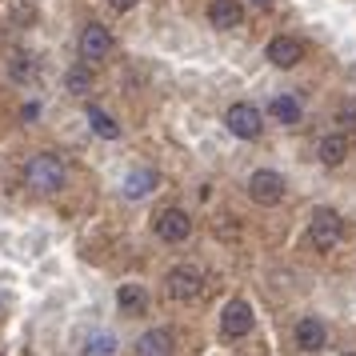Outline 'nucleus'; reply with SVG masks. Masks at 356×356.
Returning a JSON list of instances; mask_svg holds the SVG:
<instances>
[{
  "label": "nucleus",
  "instance_id": "f257e3e1",
  "mask_svg": "<svg viewBox=\"0 0 356 356\" xmlns=\"http://www.w3.org/2000/svg\"><path fill=\"white\" fill-rule=\"evenodd\" d=\"M24 184L40 196H52L65 188V161L56 152H40L33 161L24 164Z\"/></svg>",
  "mask_w": 356,
  "mask_h": 356
},
{
  "label": "nucleus",
  "instance_id": "f03ea898",
  "mask_svg": "<svg viewBox=\"0 0 356 356\" xmlns=\"http://www.w3.org/2000/svg\"><path fill=\"white\" fill-rule=\"evenodd\" d=\"M204 284H209V276L200 264H177L172 273L164 276V292H168V300H177V305H193L204 296Z\"/></svg>",
  "mask_w": 356,
  "mask_h": 356
},
{
  "label": "nucleus",
  "instance_id": "7ed1b4c3",
  "mask_svg": "<svg viewBox=\"0 0 356 356\" xmlns=\"http://www.w3.org/2000/svg\"><path fill=\"white\" fill-rule=\"evenodd\" d=\"M308 241H312L316 252H332V248L344 241V220H340V212H332V209L312 212V220H308Z\"/></svg>",
  "mask_w": 356,
  "mask_h": 356
},
{
  "label": "nucleus",
  "instance_id": "20e7f679",
  "mask_svg": "<svg viewBox=\"0 0 356 356\" xmlns=\"http://www.w3.org/2000/svg\"><path fill=\"white\" fill-rule=\"evenodd\" d=\"M225 124H228V132L236 136V140H257L260 132H264V116H260V108L257 104H232L225 113Z\"/></svg>",
  "mask_w": 356,
  "mask_h": 356
},
{
  "label": "nucleus",
  "instance_id": "39448f33",
  "mask_svg": "<svg viewBox=\"0 0 356 356\" xmlns=\"http://www.w3.org/2000/svg\"><path fill=\"white\" fill-rule=\"evenodd\" d=\"M248 196L257 200L260 209H273V204H280V196H284V177L273 172V168H260V172L248 177Z\"/></svg>",
  "mask_w": 356,
  "mask_h": 356
},
{
  "label": "nucleus",
  "instance_id": "423d86ee",
  "mask_svg": "<svg viewBox=\"0 0 356 356\" xmlns=\"http://www.w3.org/2000/svg\"><path fill=\"white\" fill-rule=\"evenodd\" d=\"M252 324H257V316H252V305L248 300H228L225 305V312H220V332H225L228 340H241V337H248L252 332Z\"/></svg>",
  "mask_w": 356,
  "mask_h": 356
},
{
  "label": "nucleus",
  "instance_id": "0eeeda50",
  "mask_svg": "<svg viewBox=\"0 0 356 356\" xmlns=\"http://www.w3.org/2000/svg\"><path fill=\"white\" fill-rule=\"evenodd\" d=\"M76 52H81V60H104L108 52H113V33L104 29V24H84L81 36H76Z\"/></svg>",
  "mask_w": 356,
  "mask_h": 356
},
{
  "label": "nucleus",
  "instance_id": "6e6552de",
  "mask_svg": "<svg viewBox=\"0 0 356 356\" xmlns=\"http://www.w3.org/2000/svg\"><path fill=\"white\" fill-rule=\"evenodd\" d=\"M156 236H161L164 244H184L193 236V216L184 209H164L161 216H156Z\"/></svg>",
  "mask_w": 356,
  "mask_h": 356
},
{
  "label": "nucleus",
  "instance_id": "1a4fd4ad",
  "mask_svg": "<svg viewBox=\"0 0 356 356\" xmlns=\"http://www.w3.org/2000/svg\"><path fill=\"white\" fill-rule=\"evenodd\" d=\"M292 340H296L300 353H321L324 344H328V328H324L321 316H300L296 328H292Z\"/></svg>",
  "mask_w": 356,
  "mask_h": 356
},
{
  "label": "nucleus",
  "instance_id": "9d476101",
  "mask_svg": "<svg viewBox=\"0 0 356 356\" xmlns=\"http://www.w3.org/2000/svg\"><path fill=\"white\" fill-rule=\"evenodd\" d=\"M264 56H268L276 68H296L305 60V40H296V36H273L268 49H264Z\"/></svg>",
  "mask_w": 356,
  "mask_h": 356
},
{
  "label": "nucleus",
  "instance_id": "9b49d317",
  "mask_svg": "<svg viewBox=\"0 0 356 356\" xmlns=\"http://www.w3.org/2000/svg\"><path fill=\"white\" fill-rule=\"evenodd\" d=\"M172 348H177V337L168 328H148V332L136 337V348L132 353L136 356H172Z\"/></svg>",
  "mask_w": 356,
  "mask_h": 356
},
{
  "label": "nucleus",
  "instance_id": "f8f14e48",
  "mask_svg": "<svg viewBox=\"0 0 356 356\" xmlns=\"http://www.w3.org/2000/svg\"><path fill=\"white\" fill-rule=\"evenodd\" d=\"M241 20H244L241 0H212L209 4V24L212 29L228 33V29H241Z\"/></svg>",
  "mask_w": 356,
  "mask_h": 356
},
{
  "label": "nucleus",
  "instance_id": "ddd939ff",
  "mask_svg": "<svg viewBox=\"0 0 356 356\" xmlns=\"http://www.w3.org/2000/svg\"><path fill=\"white\" fill-rule=\"evenodd\" d=\"M316 156H321V164H328V168L344 164V156H348V136H344V132H332V136H324L321 148H316Z\"/></svg>",
  "mask_w": 356,
  "mask_h": 356
},
{
  "label": "nucleus",
  "instance_id": "4468645a",
  "mask_svg": "<svg viewBox=\"0 0 356 356\" xmlns=\"http://www.w3.org/2000/svg\"><path fill=\"white\" fill-rule=\"evenodd\" d=\"M116 305H120V312L124 316H140L148 308V292L140 289V284H120V292H116Z\"/></svg>",
  "mask_w": 356,
  "mask_h": 356
},
{
  "label": "nucleus",
  "instance_id": "2eb2a0df",
  "mask_svg": "<svg viewBox=\"0 0 356 356\" xmlns=\"http://www.w3.org/2000/svg\"><path fill=\"white\" fill-rule=\"evenodd\" d=\"M268 113H273L280 124H296V120H300V100L289 97V92H280V97L268 100Z\"/></svg>",
  "mask_w": 356,
  "mask_h": 356
},
{
  "label": "nucleus",
  "instance_id": "dca6fc26",
  "mask_svg": "<svg viewBox=\"0 0 356 356\" xmlns=\"http://www.w3.org/2000/svg\"><path fill=\"white\" fill-rule=\"evenodd\" d=\"M88 124H92V132H97L100 140H116L120 136V124L104 108H97V104H88Z\"/></svg>",
  "mask_w": 356,
  "mask_h": 356
},
{
  "label": "nucleus",
  "instance_id": "f3484780",
  "mask_svg": "<svg viewBox=\"0 0 356 356\" xmlns=\"http://www.w3.org/2000/svg\"><path fill=\"white\" fill-rule=\"evenodd\" d=\"M152 188H156V172H152V168H136V172L124 180V196H132V200L148 196Z\"/></svg>",
  "mask_w": 356,
  "mask_h": 356
},
{
  "label": "nucleus",
  "instance_id": "a211bd4d",
  "mask_svg": "<svg viewBox=\"0 0 356 356\" xmlns=\"http://www.w3.org/2000/svg\"><path fill=\"white\" fill-rule=\"evenodd\" d=\"M65 88H68V97H88V88H92V72H88V60H84V65H76V68H68Z\"/></svg>",
  "mask_w": 356,
  "mask_h": 356
},
{
  "label": "nucleus",
  "instance_id": "6ab92c4d",
  "mask_svg": "<svg viewBox=\"0 0 356 356\" xmlns=\"http://www.w3.org/2000/svg\"><path fill=\"white\" fill-rule=\"evenodd\" d=\"M113 353H116L113 332H88L84 337V356H113Z\"/></svg>",
  "mask_w": 356,
  "mask_h": 356
},
{
  "label": "nucleus",
  "instance_id": "aec40b11",
  "mask_svg": "<svg viewBox=\"0 0 356 356\" xmlns=\"http://www.w3.org/2000/svg\"><path fill=\"white\" fill-rule=\"evenodd\" d=\"M337 124L340 129H356V100H344L337 108Z\"/></svg>",
  "mask_w": 356,
  "mask_h": 356
},
{
  "label": "nucleus",
  "instance_id": "412c9836",
  "mask_svg": "<svg viewBox=\"0 0 356 356\" xmlns=\"http://www.w3.org/2000/svg\"><path fill=\"white\" fill-rule=\"evenodd\" d=\"M108 4H113L116 13H129V8H136V4H140V0H108Z\"/></svg>",
  "mask_w": 356,
  "mask_h": 356
},
{
  "label": "nucleus",
  "instance_id": "4be33fe9",
  "mask_svg": "<svg viewBox=\"0 0 356 356\" xmlns=\"http://www.w3.org/2000/svg\"><path fill=\"white\" fill-rule=\"evenodd\" d=\"M252 4H260V8H268V4H273V0H252Z\"/></svg>",
  "mask_w": 356,
  "mask_h": 356
},
{
  "label": "nucleus",
  "instance_id": "5701e85b",
  "mask_svg": "<svg viewBox=\"0 0 356 356\" xmlns=\"http://www.w3.org/2000/svg\"><path fill=\"white\" fill-rule=\"evenodd\" d=\"M348 356H353V353H348Z\"/></svg>",
  "mask_w": 356,
  "mask_h": 356
}]
</instances>
